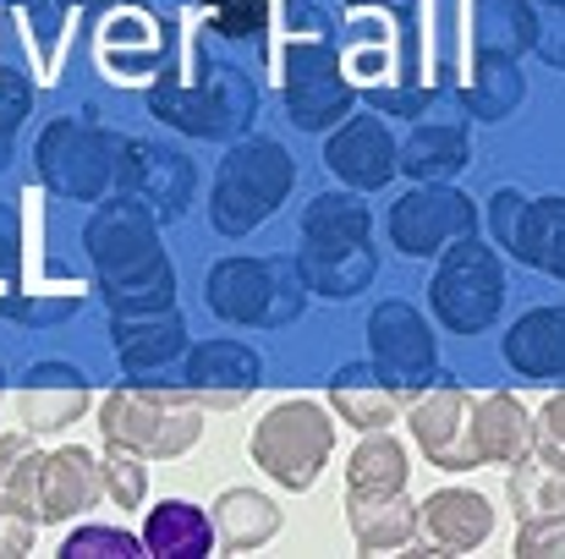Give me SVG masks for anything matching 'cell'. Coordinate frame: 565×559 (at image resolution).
Wrapping results in <instances>:
<instances>
[{"label":"cell","mask_w":565,"mask_h":559,"mask_svg":"<svg viewBox=\"0 0 565 559\" xmlns=\"http://www.w3.org/2000/svg\"><path fill=\"white\" fill-rule=\"evenodd\" d=\"M330 444H335V428L313 400H286L253 428V461L286 488H308Z\"/></svg>","instance_id":"1"},{"label":"cell","mask_w":565,"mask_h":559,"mask_svg":"<svg viewBox=\"0 0 565 559\" xmlns=\"http://www.w3.org/2000/svg\"><path fill=\"white\" fill-rule=\"evenodd\" d=\"M105 488V466L88 450H55V455H28L17 483H11V510L28 522H66L88 510Z\"/></svg>","instance_id":"2"},{"label":"cell","mask_w":565,"mask_h":559,"mask_svg":"<svg viewBox=\"0 0 565 559\" xmlns=\"http://www.w3.org/2000/svg\"><path fill=\"white\" fill-rule=\"evenodd\" d=\"M105 439L138 455H177L198 439V417L182 395L160 389H116L105 400Z\"/></svg>","instance_id":"3"},{"label":"cell","mask_w":565,"mask_h":559,"mask_svg":"<svg viewBox=\"0 0 565 559\" xmlns=\"http://www.w3.org/2000/svg\"><path fill=\"white\" fill-rule=\"evenodd\" d=\"M412 428H417L423 450H428L439 466H450V472H467V466H478V444H472V400H467V395L445 389L439 400L417 406Z\"/></svg>","instance_id":"4"},{"label":"cell","mask_w":565,"mask_h":559,"mask_svg":"<svg viewBox=\"0 0 565 559\" xmlns=\"http://www.w3.org/2000/svg\"><path fill=\"white\" fill-rule=\"evenodd\" d=\"M423 533L434 538V549H450V555H467V549H478L483 538H489V527H494V510H489V499L483 494H467V488H450V494H434L428 505H423Z\"/></svg>","instance_id":"5"},{"label":"cell","mask_w":565,"mask_h":559,"mask_svg":"<svg viewBox=\"0 0 565 559\" xmlns=\"http://www.w3.org/2000/svg\"><path fill=\"white\" fill-rule=\"evenodd\" d=\"M143 549L149 555H182V559H203L214 549V527L203 522V510L188 505V499H171V505H160L154 516H149V527H143Z\"/></svg>","instance_id":"6"},{"label":"cell","mask_w":565,"mask_h":559,"mask_svg":"<svg viewBox=\"0 0 565 559\" xmlns=\"http://www.w3.org/2000/svg\"><path fill=\"white\" fill-rule=\"evenodd\" d=\"M472 444H478V461H516L527 450V422L516 400L505 395L472 400Z\"/></svg>","instance_id":"7"},{"label":"cell","mask_w":565,"mask_h":559,"mask_svg":"<svg viewBox=\"0 0 565 559\" xmlns=\"http://www.w3.org/2000/svg\"><path fill=\"white\" fill-rule=\"evenodd\" d=\"M406 488V455L395 439H369L358 455H352V472H347V494H363V499H384V494H401Z\"/></svg>","instance_id":"8"},{"label":"cell","mask_w":565,"mask_h":559,"mask_svg":"<svg viewBox=\"0 0 565 559\" xmlns=\"http://www.w3.org/2000/svg\"><path fill=\"white\" fill-rule=\"evenodd\" d=\"M214 510H220L214 522H220V544H225V549H253V544H264V538L280 527L275 505H269L264 494H247V488L225 494Z\"/></svg>","instance_id":"9"},{"label":"cell","mask_w":565,"mask_h":559,"mask_svg":"<svg viewBox=\"0 0 565 559\" xmlns=\"http://www.w3.org/2000/svg\"><path fill=\"white\" fill-rule=\"evenodd\" d=\"M511 363L527 373H565V319L561 313L522 319L516 335H511Z\"/></svg>","instance_id":"10"},{"label":"cell","mask_w":565,"mask_h":559,"mask_svg":"<svg viewBox=\"0 0 565 559\" xmlns=\"http://www.w3.org/2000/svg\"><path fill=\"white\" fill-rule=\"evenodd\" d=\"M347 499H352V527H358V544L363 549H390V544L412 538V516H406L401 494H384V499L347 494Z\"/></svg>","instance_id":"11"},{"label":"cell","mask_w":565,"mask_h":559,"mask_svg":"<svg viewBox=\"0 0 565 559\" xmlns=\"http://www.w3.org/2000/svg\"><path fill=\"white\" fill-rule=\"evenodd\" d=\"M516 505H522V522L561 516L565 510V461L544 455L539 466H522V472H516Z\"/></svg>","instance_id":"12"},{"label":"cell","mask_w":565,"mask_h":559,"mask_svg":"<svg viewBox=\"0 0 565 559\" xmlns=\"http://www.w3.org/2000/svg\"><path fill=\"white\" fill-rule=\"evenodd\" d=\"M105 483H110V494H116L121 505H138V499H143V466H138V450L110 444V455H105Z\"/></svg>","instance_id":"13"},{"label":"cell","mask_w":565,"mask_h":559,"mask_svg":"<svg viewBox=\"0 0 565 559\" xmlns=\"http://www.w3.org/2000/svg\"><path fill=\"white\" fill-rule=\"evenodd\" d=\"M143 549V538H127V533H105V527H83V533H72L66 538V559H83V555H138Z\"/></svg>","instance_id":"14"},{"label":"cell","mask_w":565,"mask_h":559,"mask_svg":"<svg viewBox=\"0 0 565 559\" xmlns=\"http://www.w3.org/2000/svg\"><path fill=\"white\" fill-rule=\"evenodd\" d=\"M209 11H214L220 33H231V39L264 28V0H209Z\"/></svg>","instance_id":"15"},{"label":"cell","mask_w":565,"mask_h":559,"mask_svg":"<svg viewBox=\"0 0 565 559\" xmlns=\"http://www.w3.org/2000/svg\"><path fill=\"white\" fill-rule=\"evenodd\" d=\"M550 549H565V522H561V516L527 522V527H522V544H516V555H550Z\"/></svg>","instance_id":"16"},{"label":"cell","mask_w":565,"mask_h":559,"mask_svg":"<svg viewBox=\"0 0 565 559\" xmlns=\"http://www.w3.org/2000/svg\"><path fill=\"white\" fill-rule=\"evenodd\" d=\"M28 549H33V522L0 505V555H28Z\"/></svg>","instance_id":"17"},{"label":"cell","mask_w":565,"mask_h":559,"mask_svg":"<svg viewBox=\"0 0 565 559\" xmlns=\"http://www.w3.org/2000/svg\"><path fill=\"white\" fill-rule=\"evenodd\" d=\"M544 455L565 461V395L544 406Z\"/></svg>","instance_id":"18"}]
</instances>
